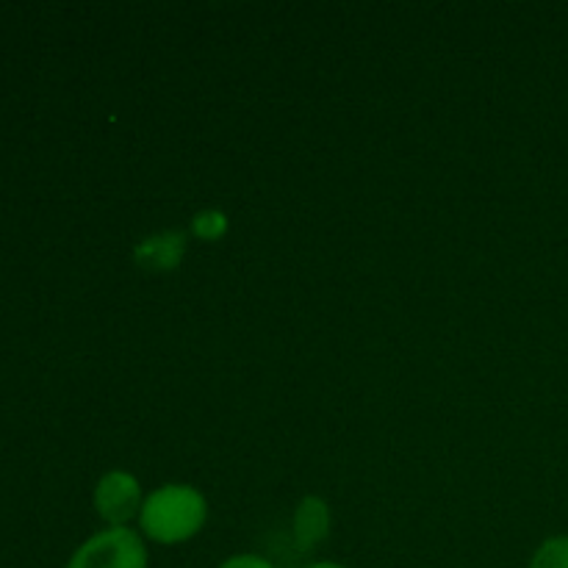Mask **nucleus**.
<instances>
[{
	"label": "nucleus",
	"instance_id": "nucleus-5",
	"mask_svg": "<svg viewBox=\"0 0 568 568\" xmlns=\"http://www.w3.org/2000/svg\"><path fill=\"white\" fill-rule=\"evenodd\" d=\"M331 505L322 497H316V494H305L292 516V538L300 552H311L320 544H325V538L331 536Z\"/></svg>",
	"mask_w": 568,
	"mask_h": 568
},
{
	"label": "nucleus",
	"instance_id": "nucleus-9",
	"mask_svg": "<svg viewBox=\"0 0 568 568\" xmlns=\"http://www.w3.org/2000/svg\"><path fill=\"white\" fill-rule=\"evenodd\" d=\"M305 568H347V566L333 564V560H320V564H311V566H305Z\"/></svg>",
	"mask_w": 568,
	"mask_h": 568
},
{
	"label": "nucleus",
	"instance_id": "nucleus-7",
	"mask_svg": "<svg viewBox=\"0 0 568 568\" xmlns=\"http://www.w3.org/2000/svg\"><path fill=\"white\" fill-rule=\"evenodd\" d=\"M527 568H568V536H552L532 552Z\"/></svg>",
	"mask_w": 568,
	"mask_h": 568
},
{
	"label": "nucleus",
	"instance_id": "nucleus-6",
	"mask_svg": "<svg viewBox=\"0 0 568 568\" xmlns=\"http://www.w3.org/2000/svg\"><path fill=\"white\" fill-rule=\"evenodd\" d=\"M231 231V220H227L225 211L220 209H203L192 216L189 222V236H194L197 242L216 244L227 236Z\"/></svg>",
	"mask_w": 568,
	"mask_h": 568
},
{
	"label": "nucleus",
	"instance_id": "nucleus-4",
	"mask_svg": "<svg viewBox=\"0 0 568 568\" xmlns=\"http://www.w3.org/2000/svg\"><path fill=\"white\" fill-rule=\"evenodd\" d=\"M189 253V233L166 227V231L150 233V236L139 239L131 250V258L136 270L148 272V275H170L183 266V258Z\"/></svg>",
	"mask_w": 568,
	"mask_h": 568
},
{
	"label": "nucleus",
	"instance_id": "nucleus-8",
	"mask_svg": "<svg viewBox=\"0 0 568 568\" xmlns=\"http://www.w3.org/2000/svg\"><path fill=\"white\" fill-rule=\"evenodd\" d=\"M220 568H277L272 560L261 558V555H231L227 560H222Z\"/></svg>",
	"mask_w": 568,
	"mask_h": 568
},
{
	"label": "nucleus",
	"instance_id": "nucleus-3",
	"mask_svg": "<svg viewBox=\"0 0 568 568\" xmlns=\"http://www.w3.org/2000/svg\"><path fill=\"white\" fill-rule=\"evenodd\" d=\"M92 505L100 519L105 521V527H131V521L142 514V483L131 471L109 469L94 483Z\"/></svg>",
	"mask_w": 568,
	"mask_h": 568
},
{
	"label": "nucleus",
	"instance_id": "nucleus-1",
	"mask_svg": "<svg viewBox=\"0 0 568 568\" xmlns=\"http://www.w3.org/2000/svg\"><path fill=\"white\" fill-rule=\"evenodd\" d=\"M139 532L159 547H178L203 532L209 521V499L192 483H164L144 497Z\"/></svg>",
	"mask_w": 568,
	"mask_h": 568
},
{
	"label": "nucleus",
	"instance_id": "nucleus-2",
	"mask_svg": "<svg viewBox=\"0 0 568 568\" xmlns=\"http://www.w3.org/2000/svg\"><path fill=\"white\" fill-rule=\"evenodd\" d=\"M64 568H150L148 541L133 527H105L89 536Z\"/></svg>",
	"mask_w": 568,
	"mask_h": 568
}]
</instances>
